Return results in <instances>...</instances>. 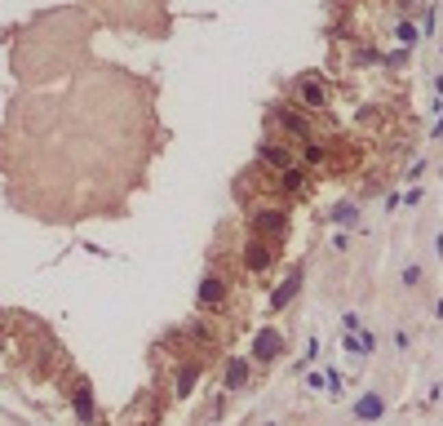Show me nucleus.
<instances>
[{
  "label": "nucleus",
  "instance_id": "6ab92c4d",
  "mask_svg": "<svg viewBox=\"0 0 443 426\" xmlns=\"http://www.w3.org/2000/svg\"><path fill=\"white\" fill-rule=\"evenodd\" d=\"M346 355H364V346H359V333H346Z\"/></svg>",
  "mask_w": 443,
  "mask_h": 426
},
{
  "label": "nucleus",
  "instance_id": "2eb2a0df",
  "mask_svg": "<svg viewBox=\"0 0 443 426\" xmlns=\"http://www.w3.org/2000/svg\"><path fill=\"white\" fill-rule=\"evenodd\" d=\"M394 40H399L403 49L412 54V45L421 40V36H417V27H412V18H399V27H394Z\"/></svg>",
  "mask_w": 443,
  "mask_h": 426
},
{
  "label": "nucleus",
  "instance_id": "ddd939ff",
  "mask_svg": "<svg viewBox=\"0 0 443 426\" xmlns=\"http://www.w3.org/2000/svg\"><path fill=\"white\" fill-rule=\"evenodd\" d=\"M381 413H385V395L368 391V395H359V400H355V418H359V422H377Z\"/></svg>",
  "mask_w": 443,
  "mask_h": 426
},
{
  "label": "nucleus",
  "instance_id": "aec40b11",
  "mask_svg": "<svg viewBox=\"0 0 443 426\" xmlns=\"http://www.w3.org/2000/svg\"><path fill=\"white\" fill-rule=\"evenodd\" d=\"M315 355H319V338H310V342H306V355H301V364H310ZM301 364H297V373H301Z\"/></svg>",
  "mask_w": 443,
  "mask_h": 426
},
{
  "label": "nucleus",
  "instance_id": "20e7f679",
  "mask_svg": "<svg viewBox=\"0 0 443 426\" xmlns=\"http://www.w3.org/2000/svg\"><path fill=\"white\" fill-rule=\"evenodd\" d=\"M257 165H266V174H284V169L301 165V160H297V147H293L288 138L270 134V138L257 142Z\"/></svg>",
  "mask_w": 443,
  "mask_h": 426
},
{
  "label": "nucleus",
  "instance_id": "0eeeda50",
  "mask_svg": "<svg viewBox=\"0 0 443 426\" xmlns=\"http://www.w3.org/2000/svg\"><path fill=\"white\" fill-rule=\"evenodd\" d=\"M279 355H284V333H279L275 324H266L257 338H253V364H257V368H270Z\"/></svg>",
  "mask_w": 443,
  "mask_h": 426
},
{
  "label": "nucleus",
  "instance_id": "dca6fc26",
  "mask_svg": "<svg viewBox=\"0 0 443 426\" xmlns=\"http://www.w3.org/2000/svg\"><path fill=\"white\" fill-rule=\"evenodd\" d=\"M324 377H328V382H324V386H328V391H333V395H342V391H346V377H342V373H337V368H328V373H324Z\"/></svg>",
  "mask_w": 443,
  "mask_h": 426
},
{
  "label": "nucleus",
  "instance_id": "a211bd4d",
  "mask_svg": "<svg viewBox=\"0 0 443 426\" xmlns=\"http://www.w3.org/2000/svg\"><path fill=\"white\" fill-rule=\"evenodd\" d=\"M403 284H408V289H417V284H421V267H417V262L403 267Z\"/></svg>",
  "mask_w": 443,
  "mask_h": 426
},
{
  "label": "nucleus",
  "instance_id": "f8f14e48",
  "mask_svg": "<svg viewBox=\"0 0 443 426\" xmlns=\"http://www.w3.org/2000/svg\"><path fill=\"white\" fill-rule=\"evenodd\" d=\"M222 386H226V395H235V391H244V386H249V359H244V355H231V359H226Z\"/></svg>",
  "mask_w": 443,
  "mask_h": 426
},
{
  "label": "nucleus",
  "instance_id": "5701e85b",
  "mask_svg": "<svg viewBox=\"0 0 443 426\" xmlns=\"http://www.w3.org/2000/svg\"><path fill=\"white\" fill-rule=\"evenodd\" d=\"M435 311H439V320H443V298H439V307H435Z\"/></svg>",
  "mask_w": 443,
  "mask_h": 426
},
{
  "label": "nucleus",
  "instance_id": "9d476101",
  "mask_svg": "<svg viewBox=\"0 0 443 426\" xmlns=\"http://www.w3.org/2000/svg\"><path fill=\"white\" fill-rule=\"evenodd\" d=\"M200 377H204V359H195V355H186L182 359V368H177V382H173V395H191L195 386H200Z\"/></svg>",
  "mask_w": 443,
  "mask_h": 426
},
{
  "label": "nucleus",
  "instance_id": "1a4fd4ad",
  "mask_svg": "<svg viewBox=\"0 0 443 426\" xmlns=\"http://www.w3.org/2000/svg\"><path fill=\"white\" fill-rule=\"evenodd\" d=\"M275 191L284 196V200H301V196L310 191V169L293 165V169H284V174H275Z\"/></svg>",
  "mask_w": 443,
  "mask_h": 426
},
{
  "label": "nucleus",
  "instance_id": "4468645a",
  "mask_svg": "<svg viewBox=\"0 0 443 426\" xmlns=\"http://www.w3.org/2000/svg\"><path fill=\"white\" fill-rule=\"evenodd\" d=\"M333 222H337V226H359V204H355V200L333 204Z\"/></svg>",
  "mask_w": 443,
  "mask_h": 426
},
{
  "label": "nucleus",
  "instance_id": "4be33fe9",
  "mask_svg": "<svg viewBox=\"0 0 443 426\" xmlns=\"http://www.w3.org/2000/svg\"><path fill=\"white\" fill-rule=\"evenodd\" d=\"M430 138H443V116L435 120V129H430Z\"/></svg>",
  "mask_w": 443,
  "mask_h": 426
},
{
  "label": "nucleus",
  "instance_id": "6e6552de",
  "mask_svg": "<svg viewBox=\"0 0 443 426\" xmlns=\"http://www.w3.org/2000/svg\"><path fill=\"white\" fill-rule=\"evenodd\" d=\"M301 284H306V271H301V267H293L284 280L275 284V289H270V298H266V316H279V311H284L288 302H293L297 293H301Z\"/></svg>",
  "mask_w": 443,
  "mask_h": 426
},
{
  "label": "nucleus",
  "instance_id": "f3484780",
  "mask_svg": "<svg viewBox=\"0 0 443 426\" xmlns=\"http://www.w3.org/2000/svg\"><path fill=\"white\" fill-rule=\"evenodd\" d=\"M342 329H346V333H359V329H364V316H355V311H346V316H342Z\"/></svg>",
  "mask_w": 443,
  "mask_h": 426
},
{
  "label": "nucleus",
  "instance_id": "39448f33",
  "mask_svg": "<svg viewBox=\"0 0 443 426\" xmlns=\"http://www.w3.org/2000/svg\"><path fill=\"white\" fill-rule=\"evenodd\" d=\"M240 267H244V276H253V280L270 276V267H275V244L249 235V240H244V249H240Z\"/></svg>",
  "mask_w": 443,
  "mask_h": 426
},
{
  "label": "nucleus",
  "instance_id": "9b49d317",
  "mask_svg": "<svg viewBox=\"0 0 443 426\" xmlns=\"http://www.w3.org/2000/svg\"><path fill=\"white\" fill-rule=\"evenodd\" d=\"M71 409H75V422H80V426H93V422H98V404H93L89 382H75V391H71Z\"/></svg>",
  "mask_w": 443,
  "mask_h": 426
},
{
  "label": "nucleus",
  "instance_id": "412c9836",
  "mask_svg": "<svg viewBox=\"0 0 443 426\" xmlns=\"http://www.w3.org/2000/svg\"><path fill=\"white\" fill-rule=\"evenodd\" d=\"M399 9H403V18H408L412 9H417V0H399Z\"/></svg>",
  "mask_w": 443,
  "mask_h": 426
},
{
  "label": "nucleus",
  "instance_id": "423d86ee",
  "mask_svg": "<svg viewBox=\"0 0 443 426\" xmlns=\"http://www.w3.org/2000/svg\"><path fill=\"white\" fill-rule=\"evenodd\" d=\"M293 93H297V102L310 111V116L328 111V84L319 80V75H297V80H293Z\"/></svg>",
  "mask_w": 443,
  "mask_h": 426
},
{
  "label": "nucleus",
  "instance_id": "7ed1b4c3",
  "mask_svg": "<svg viewBox=\"0 0 443 426\" xmlns=\"http://www.w3.org/2000/svg\"><path fill=\"white\" fill-rule=\"evenodd\" d=\"M226 302H231V271H222L218 262H213V267L204 271L200 289H195V307H200L204 316H222Z\"/></svg>",
  "mask_w": 443,
  "mask_h": 426
},
{
  "label": "nucleus",
  "instance_id": "f03ea898",
  "mask_svg": "<svg viewBox=\"0 0 443 426\" xmlns=\"http://www.w3.org/2000/svg\"><path fill=\"white\" fill-rule=\"evenodd\" d=\"M284 231H288V209L284 204H270V200H262V204H253V213H249V235H257V240H266V244H284Z\"/></svg>",
  "mask_w": 443,
  "mask_h": 426
},
{
  "label": "nucleus",
  "instance_id": "f257e3e1",
  "mask_svg": "<svg viewBox=\"0 0 443 426\" xmlns=\"http://www.w3.org/2000/svg\"><path fill=\"white\" fill-rule=\"evenodd\" d=\"M270 134H284L293 147H301V142H315V120H310V111H301L297 102H288V98H275L270 102Z\"/></svg>",
  "mask_w": 443,
  "mask_h": 426
}]
</instances>
